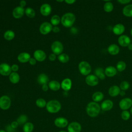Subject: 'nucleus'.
Returning a JSON list of instances; mask_svg holds the SVG:
<instances>
[{"mask_svg":"<svg viewBox=\"0 0 132 132\" xmlns=\"http://www.w3.org/2000/svg\"><path fill=\"white\" fill-rule=\"evenodd\" d=\"M25 13L26 15L30 18H32L35 16L36 13L35 10L30 8V7H27L25 10Z\"/></svg>","mask_w":132,"mask_h":132,"instance_id":"e433bc0d","label":"nucleus"},{"mask_svg":"<svg viewBox=\"0 0 132 132\" xmlns=\"http://www.w3.org/2000/svg\"><path fill=\"white\" fill-rule=\"evenodd\" d=\"M126 93L125 92V91H123V90H121L120 93V95H121V96H124L125 95Z\"/></svg>","mask_w":132,"mask_h":132,"instance_id":"603ef678","label":"nucleus"},{"mask_svg":"<svg viewBox=\"0 0 132 132\" xmlns=\"http://www.w3.org/2000/svg\"><path fill=\"white\" fill-rule=\"evenodd\" d=\"M129 87H130V84H129V82H128L127 81H126V80L122 81L120 83V86H119L120 89L123 91L127 90V89H129Z\"/></svg>","mask_w":132,"mask_h":132,"instance_id":"4c0bfd02","label":"nucleus"},{"mask_svg":"<svg viewBox=\"0 0 132 132\" xmlns=\"http://www.w3.org/2000/svg\"><path fill=\"white\" fill-rule=\"evenodd\" d=\"M128 47V49L129 50V51H132V43H130L127 46Z\"/></svg>","mask_w":132,"mask_h":132,"instance_id":"864d4df0","label":"nucleus"},{"mask_svg":"<svg viewBox=\"0 0 132 132\" xmlns=\"http://www.w3.org/2000/svg\"><path fill=\"white\" fill-rule=\"evenodd\" d=\"M113 106V103L110 100H104L101 105V108L102 110L107 111L111 110Z\"/></svg>","mask_w":132,"mask_h":132,"instance_id":"2eb2a0df","label":"nucleus"},{"mask_svg":"<svg viewBox=\"0 0 132 132\" xmlns=\"http://www.w3.org/2000/svg\"><path fill=\"white\" fill-rule=\"evenodd\" d=\"M72 87V81L70 78H67L62 80L61 84V87L64 91H69Z\"/></svg>","mask_w":132,"mask_h":132,"instance_id":"5701e85b","label":"nucleus"},{"mask_svg":"<svg viewBox=\"0 0 132 132\" xmlns=\"http://www.w3.org/2000/svg\"><path fill=\"white\" fill-rule=\"evenodd\" d=\"M30 59V55L29 53L26 52H23L20 53L18 56V60L21 63H26L29 62Z\"/></svg>","mask_w":132,"mask_h":132,"instance_id":"4be33fe9","label":"nucleus"},{"mask_svg":"<svg viewBox=\"0 0 132 132\" xmlns=\"http://www.w3.org/2000/svg\"><path fill=\"white\" fill-rule=\"evenodd\" d=\"M34 128V126L31 122H27L23 126V130L24 132H32Z\"/></svg>","mask_w":132,"mask_h":132,"instance_id":"7c9ffc66","label":"nucleus"},{"mask_svg":"<svg viewBox=\"0 0 132 132\" xmlns=\"http://www.w3.org/2000/svg\"><path fill=\"white\" fill-rule=\"evenodd\" d=\"M121 118L124 120L127 121L129 119L130 117V113L128 110H123L121 112Z\"/></svg>","mask_w":132,"mask_h":132,"instance_id":"ea45409f","label":"nucleus"},{"mask_svg":"<svg viewBox=\"0 0 132 132\" xmlns=\"http://www.w3.org/2000/svg\"><path fill=\"white\" fill-rule=\"evenodd\" d=\"M118 2L121 4H128L131 2V0H118Z\"/></svg>","mask_w":132,"mask_h":132,"instance_id":"37998d69","label":"nucleus"},{"mask_svg":"<svg viewBox=\"0 0 132 132\" xmlns=\"http://www.w3.org/2000/svg\"><path fill=\"white\" fill-rule=\"evenodd\" d=\"M130 114L132 115V106L130 108Z\"/></svg>","mask_w":132,"mask_h":132,"instance_id":"5fc2aeb1","label":"nucleus"},{"mask_svg":"<svg viewBox=\"0 0 132 132\" xmlns=\"http://www.w3.org/2000/svg\"><path fill=\"white\" fill-rule=\"evenodd\" d=\"M86 84L90 86H95L98 85L99 79L93 74H89L87 75L85 78Z\"/></svg>","mask_w":132,"mask_h":132,"instance_id":"1a4fd4ad","label":"nucleus"},{"mask_svg":"<svg viewBox=\"0 0 132 132\" xmlns=\"http://www.w3.org/2000/svg\"><path fill=\"white\" fill-rule=\"evenodd\" d=\"M14 36H15L14 32L13 31L10 30H8L6 31L4 33V38L6 40H8V41L12 40L14 38Z\"/></svg>","mask_w":132,"mask_h":132,"instance_id":"473e14b6","label":"nucleus"},{"mask_svg":"<svg viewBox=\"0 0 132 132\" xmlns=\"http://www.w3.org/2000/svg\"><path fill=\"white\" fill-rule=\"evenodd\" d=\"M101 109V106L97 103L93 101L87 104L86 110L87 114L89 117L95 118L99 114Z\"/></svg>","mask_w":132,"mask_h":132,"instance_id":"f257e3e1","label":"nucleus"},{"mask_svg":"<svg viewBox=\"0 0 132 132\" xmlns=\"http://www.w3.org/2000/svg\"><path fill=\"white\" fill-rule=\"evenodd\" d=\"M11 106V100L7 95H3L0 97V108L3 110L8 109Z\"/></svg>","mask_w":132,"mask_h":132,"instance_id":"0eeeda50","label":"nucleus"},{"mask_svg":"<svg viewBox=\"0 0 132 132\" xmlns=\"http://www.w3.org/2000/svg\"><path fill=\"white\" fill-rule=\"evenodd\" d=\"M75 20L76 17L74 14L71 12H68L62 15L61 19V22L63 26L69 28L72 26Z\"/></svg>","mask_w":132,"mask_h":132,"instance_id":"f03ea898","label":"nucleus"},{"mask_svg":"<svg viewBox=\"0 0 132 132\" xmlns=\"http://www.w3.org/2000/svg\"><path fill=\"white\" fill-rule=\"evenodd\" d=\"M104 10L106 12H110L113 9V5L109 1H105V3L103 6Z\"/></svg>","mask_w":132,"mask_h":132,"instance_id":"c756f323","label":"nucleus"},{"mask_svg":"<svg viewBox=\"0 0 132 132\" xmlns=\"http://www.w3.org/2000/svg\"><path fill=\"white\" fill-rule=\"evenodd\" d=\"M34 57L36 60L41 62L45 59L46 54L44 51L41 50H37L34 52Z\"/></svg>","mask_w":132,"mask_h":132,"instance_id":"a211bd4d","label":"nucleus"},{"mask_svg":"<svg viewBox=\"0 0 132 132\" xmlns=\"http://www.w3.org/2000/svg\"><path fill=\"white\" fill-rule=\"evenodd\" d=\"M26 5V1H24V0H22L20 2V7L23 8L24 7H25Z\"/></svg>","mask_w":132,"mask_h":132,"instance_id":"de8ad7c7","label":"nucleus"},{"mask_svg":"<svg viewBox=\"0 0 132 132\" xmlns=\"http://www.w3.org/2000/svg\"><path fill=\"white\" fill-rule=\"evenodd\" d=\"M28 120L27 117L25 114H22L20 116L16 119V122L18 123L19 125H23L27 123V121Z\"/></svg>","mask_w":132,"mask_h":132,"instance_id":"72a5a7b5","label":"nucleus"},{"mask_svg":"<svg viewBox=\"0 0 132 132\" xmlns=\"http://www.w3.org/2000/svg\"><path fill=\"white\" fill-rule=\"evenodd\" d=\"M53 29V26L51 23L49 22H44L42 23L40 26L39 30L41 34L47 35L50 33Z\"/></svg>","mask_w":132,"mask_h":132,"instance_id":"6e6552de","label":"nucleus"},{"mask_svg":"<svg viewBox=\"0 0 132 132\" xmlns=\"http://www.w3.org/2000/svg\"><path fill=\"white\" fill-rule=\"evenodd\" d=\"M48 87L53 91H57L61 87L60 83L56 80H52L48 82Z\"/></svg>","mask_w":132,"mask_h":132,"instance_id":"cd10ccee","label":"nucleus"},{"mask_svg":"<svg viewBox=\"0 0 132 132\" xmlns=\"http://www.w3.org/2000/svg\"><path fill=\"white\" fill-rule=\"evenodd\" d=\"M24 13V9L20 6H18L13 9L12 12V15L14 18L19 19L23 16Z\"/></svg>","mask_w":132,"mask_h":132,"instance_id":"f3484780","label":"nucleus"},{"mask_svg":"<svg viewBox=\"0 0 132 132\" xmlns=\"http://www.w3.org/2000/svg\"><path fill=\"white\" fill-rule=\"evenodd\" d=\"M63 49L62 44L59 41H55L51 45V50L56 55H59L62 52Z\"/></svg>","mask_w":132,"mask_h":132,"instance_id":"423d86ee","label":"nucleus"},{"mask_svg":"<svg viewBox=\"0 0 132 132\" xmlns=\"http://www.w3.org/2000/svg\"><path fill=\"white\" fill-rule=\"evenodd\" d=\"M48 86L47 85V84L42 85V89L44 91H47L48 90Z\"/></svg>","mask_w":132,"mask_h":132,"instance_id":"8fccbe9b","label":"nucleus"},{"mask_svg":"<svg viewBox=\"0 0 132 132\" xmlns=\"http://www.w3.org/2000/svg\"><path fill=\"white\" fill-rule=\"evenodd\" d=\"M94 74L98 79L101 80L104 79L106 77L104 70L101 67H98L95 69L94 70Z\"/></svg>","mask_w":132,"mask_h":132,"instance_id":"b1692460","label":"nucleus"},{"mask_svg":"<svg viewBox=\"0 0 132 132\" xmlns=\"http://www.w3.org/2000/svg\"><path fill=\"white\" fill-rule=\"evenodd\" d=\"M126 67V64L124 61H119L118 62L116 65V69L118 71L122 72L124 71Z\"/></svg>","mask_w":132,"mask_h":132,"instance_id":"2f4dec72","label":"nucleus"},{"mask_svg":"<svg viewBox=\"0 0 132 132\" xmlns=\"http://www.w3.org/2000/svg\"><path fill=\"white\" fill-rule=\"evenodd\" d=\"M54 124L59 128H64L68 126V121L65 118L58 117L54 120Z\"/></svg>","mask_w":132,"mask_h":132,"instance_id":"ddd939ff","label":"nucleus"},{"mask_svg":"<svg viewBox=\"0 0 132 132\" xmlns=\"http://www.w3.org/2000/svg\"><path fill=\"white\" fill-rule=\"evenodd\" d=\"M122 13L125 16L132 17V4L126 5L123 8Z\"/></svg>","mask_w":132,"mask_h":132,"instance_id":"393cba45","label":"nucleus"},{"mask_svg":"<svg viewBox=\"0 0 132 132\" xmlns=\"http://www.w3.org/2000/svg\"><path fill=\"white\" fill-rule=\"evenodd\" d=\"M29 62L31 65H35L36 63V60L34 58H30Z\"/></svg>","mask_w":132,"mask_h":132,"instance_id":"49530a36","label":"nucleus"},{"mask_svg":"<svg viewBox=\"0 0 132 132\" xmlns=\"http://www.w3.org/2000/svg\"><path fill=\"white\" fill-rule=\"evenodd\" d=\"M57 1L58 2H63V0H62V1Z\"/></svg>","mask_w":132,"mask_h":132,"instance_id":"bf43d9fd","label":"nucleus"},{"mask_svg":"<svg viewBox=\"0 0 132 132\" xmlns=\"http://www.w3.org/2000/svg\"><path fill=\"white\" fill-rule=\"evenodd\" d=\"M11 67L7 63H3L0 64V74L3 76H8L11 74Z\"/></svg>","mask_w":132,"mask_h":132,"instance_id":"f8f14e48","label":"nucleus"},{"mask_svg":"<svg viewBox=\"0 0 132 132\" xmlns=\"http://www.w3.org/2000/svg\"><path fill=\"white\" fill-rule=\"evenodd\" d=\"M58 132H67V131H64V130H61V131H58Z\"/></svg>","mask_w":132,"mask_h":132,"instance_id":"13d9d810","label":"nucleus"},{"mask_svg":"<svg viewBox=\"0 0 132 132\" xmlns=\"http://www.w3.org/2000/svg\"><path fill=\"white\" fill-rule=\"evenodd\" d=\"M18 126H19V124L16 121H13L11 122L10 124L11 127L13 129L16 128L18 127Z\"/></svg>","mask_w":132,"mask_h":132,"instance_id":"a19ab883","label":"nucleus"},{"mask_svg":"<svg viewBox=\"0 0 132 132\" xmlns=\"http://www.w3.org/2000/svg\"><path fill=\"white\" fill-rule=\"evenodd\" d=\"M9 80L12 84H16L20 80V76L16 72H12L9 75Z\"/></svg>","mask_w":132,"mask_h":132,"instance_id":"c85d7f7f","label":"nucleus"},{"mask_svg":"<svg viewBox=\"0 0 132 132\" xmlns=\"http://www.w3.org/2000/svg\"><path fill=\"white\" fill-rule=\"evenodd\" d=\"M78 69L82 75L87 76L91 71V67L87 61H82L78 64Z\"/></svg>","mask_w":132,"mask_h":132,"instance_id":"20e7f679","label":"nucleus"},{"mask_svg":"<svg viewBox=\"0 0 132 132\" xmlns=\"http://www.w3.org/2000/svg\"><path fill=\"white\" fill-rule=\"evenodd\" d=\"M52 11L51 6L48 4H44L40 7V12L44 16H48Z\"/></svg>","mask_w":132,"mask_h":132,"instance_id":"412c9836","label":"nucleus"},{"mask_svg":"<svg viewBox=\"0 0 132 132\" xmlns=\"http://www.w3.org/2000/svg\"><path fill=\"white\" fill-rule=\"evenodd\" d=\"M61 107V104L57 100L50 101L47 103L46 105V108L47 111L52 113L58 112L60 110Z\"/></svg>","mask_w":132,"mask_h":132,"instance_id":"7ed1b4c3","label":"nucleus"},{"mask_svg":"<svg viewBox=\"0 0 132 132\" xmlns=\"http://www.w3.org/2000/svg\"><path fill=\"white\" fill-rule=\"evenodd\" d=\"M119 105L121 110H127L132 106V99L129 97H125L120 101Z\"/></svg>","mask_w":132,"mask_h":132,"instance_id":"39448f33","label":"nucleus"},{"mask_svg":"<svg viewBox=\"0 0 132 132\" xmlns=\"http://www.w3.org/2000/svg\"><path fill=\"white\" fill-rule=\"evenodd\" d=\"M107 51L111 55H116L120 52V47L116 44H111L108 46Z\"/></svg>","mask_w":132,"mask_h":132,"instance_id":"6ab92c4d","label":"nucleus"},{"mask_svg":"<svg viewBox=\"0 0 132 132\" xmlns=\"http://www.w3.org/2000/svg\"><path fill=\"white\" fill-rule=\"evenodd\" d=\"M48 58L49 59L51 60V61H54L56 58V55L54 54V53L53 54H51L50 55L49 57H48Z\"/></svg>","mask_w":132,"mask_h":132,"instance_id":"c03bdc74","label":"nucleus"},{"mask_svg":"<svg viewBox=\"0 0 132 132\" xmlns=\"http://www.w3.org/2000/svg\"><path fill=\"white\" fill-rule=\"evenodd\" d=\"M36 105L39 107V108H43L44 107H46V102L45 100L42 98H40L37 100L36 102Z\"/></svg>","mask_w":132,"mask_h":132,"instance_id":"58836bf2","label":"nucleus"},{"mask_svg":"<svg viewBox=\"0 0 132 132\" xmlns=\"http://www.w3.org/2000/svg\"><path fill=\"white\" fill-rule=\"evenodd\" d=\"M121 89L117 85H113L111 86L108 90V93L110 96L115 97L120 94Z\"/></svg>","mask_w":132,"mask_h":132,"instance_id":"aec40b11","label":"nucleus"},{"mask_svg":"<svg viewBox=\"0 0 132 132\" xmlns=\"http://www.w3.org/2000/svg\"><path fill=\"white\" fill-rule=\"evenodd\" d=\"M37 81L39 84L42 85H45L47 84V82H48V77L46 74L44 73H41L38 76Z\"/></svg>","mask_w":132,"mask_h":132,"instance_id":"bb28decb","label":"nucleus"},{"mask_svg":"<svg viewBox=\"0 0 132 132\" xmlns=\"http://www.w3.org/2000/svg\"><path fill=\"white\" fill-rule=\"evenodd\" d=\"M130 35H131V36H132V28H131V29H130Z\"/></svg>","mask_w":132,"mask_h":132,"instance_id":"4d7b16f0","label":"nucleus"},{"mask_svg":"<svg viewBox=\"0 0 132 132\" xmlns=\"http://www.w3.org/2000/svg\"><path fill=\"white\" fill-rule=\"evenodd\" d=\"M125 29V26L121 23L116 24L112 28V32L116 35H122Z\"/></svg>","mask_w":132,"mask_h":132,"instance_id":"4468645a","label":"nucleus"},{"mask_svg":"<svg viewBox=\"0 0 132 132\" xmlns=\"http://www.w3.org/2000/svg\"><path fill=\"white\" fill-rule=\"evenodd\" d=\"M64 2L68 4H73V3H74L76 2V1H75V0H65V1H64Z\"/></svg>","mask_w":132,"mask_h":132,"instance_id":"3c124183","label":"nucleus"},{"mask_svg":"<svg viewBox=\"0 0 132 132\" xmlns=\"http://www.w3.org/2000/svg\"><path fill=\"white\" fill-rule=\"evenodd\" d=\"M81 126L80 123L77 122H72L68 125V132H80Z\"/></svg>","mask_w":132,"mask_h":132,"instance_id":"9b49d317","label":"nucleus"},{"mask_svg":"<svg viewBox=\"0 0 132 132\" xmlns=\"http://www.w3.org/2000/svg\"><path fill=\"white\" fill-rule=\"evenodd\" d=\"M70 31H71V32L73 34H75L77 32V29L75 27H72Z\"/></svg>","mask_w":132,"mask_h":132,"instance_id":"09e8293b","label":"nucleus"},{"mask_svg":"<svg viewBox=\"0 0 132 132\" xmlns=\"http://www.w3.org/2000/svg\"><path fill=\"white\" fill-rule=\"evenodd\" d=\"M119 44L122 47H127L130 43L131 40L130 38L126 35H122L118 39Z\"/></svg>","mask_w":132,"mask_h":132,"instance_id":"9d476101","label":"nucleus"},{"mask_svg":"<svg viewBox=\"0 0 132 132\" xmlns=\"http://www.w3.org/2000/svg\"><path fill=\"white\" fill-rule=\"evenodd\" d=\"M52 31L55 33H58L60 31V28L58 26H54L53 27Z\"/></svg>","mask_w":132,"mask_h":132,"instance_id":"a18cd8bd","label":"nucleus"},{"mask_svg":"<svg viewBox=\"0 0 132 132\" xmlns=\"http://www.w3.org/2000/svg\"><path fill=\"white\" fill-rule=\"evenodd\" d=\"M60 21H61V19L59 16L58 15H54L51 18V24L55 26H56L57 25H58Z\"/></svg>","mask_w":132,"mask_h":132,"instance_id":"f704fd0d","label":"nucleus"},{"mask_svg":"<svg viewBox=\"0 0 132 132\" xmlns=\"http://www.w3.org/2000/svg\"><path fill=\"white\" fill-rule=\"evenodd\" d=\"M58 59L62 63H67L69 60V56L65 53L61 54L58 56Z\"/></svg>","mask_w":132,"mask_h":132,"instance_id":"c9c22d12","label":"nucleus"},{"mask_svg":"<svg viewBox=\"0 0 132 132\" xmlns=\"http://www.w3.org/2000/svg\"><path fill=\"white\" fill-rule=\"evenodd\" d=\"M11 70L12 71H13V72H15L18 71V70H19V66H18V64H14L12 65V66L11 67Z\"/></svg>","mask_w":132,"mask_h":132,"instance_id":"79ce46f5","label":"nucleus"},{"mask_svg":"<svg viewBox=\"0 0 132 132\" xmlns=\"http://www.w3.org/2000/svg\"><path fill=\"white\" fill-rule=\"evenodd\" d=\"M105 74L106 76L111 77L115 76L117 73V70L116 67L112 65H109L104 70Z\"/></svg>","mask_w":132,"mask_h":132,"instance_id":"dca6fc26","label":"nucleus"},{"mask_svg":"<svg viewBox=\"0 0 132 132\" xmlns=\"http://www.w3.org/2000/svg\"><path fill=\"white\" fill-rule=\"evenodd\" d=\"M104 96V94L102 92L96 91L93 94L92 96V98L93 102L97 103L101 102L103 99Z\"/></svg>","mask_w":132,"mask_h":132,"instance_id":"a878e982","label":"nucleus"},{"mask_svg":"<svg viewBox=\"0 0 132 132\" xmlns=\"http://www.w3.org/2000/svg\"><path fill=\"white\" fill-rule=\"evenodd\" d=\"M0 132H6V131H5V130H3V129H0Z\"/></svg>","mask_w":132,"mask_h":132,"instance_id":"6e6d98bb","label":"nucleus"}]
</instances>
